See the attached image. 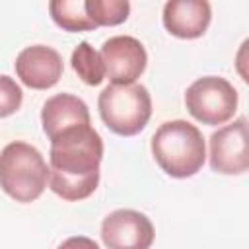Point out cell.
I'll return each instance as SVG.
<instances>
[{
  "instance_id": "15",
  "label": "cell",
  "mask_w": 249,
  "mask_h": 249,
  "mask_svg": "<svg viewBox=\"0 0 249 249\" xmlns=\"http://www.w3.org/2000/svg\"><path fill=\"white\" fill-rule=\"evenodd\" d=\"M23 101V91L16 84L14 78L2 74L0 76V119L14 115Z\"/></svg>"
},
{
  "instance_id": "12",
  "label": "cell",
  "mask_w": 249,
  "mask_h": 249,
  "mask_svg": "<svg viewBox=\"0 0 249 249\" xmlns=\"http://www.w3.org/2000/svg\"><path fill=\"white\" fill-rule=\"evenodd\" d=\"M53 21L64 31H91L95 23L86 12L84 0H53L49 2Z\"/></svg>"
},
{
  "instance_id": "5",
  "label": "cell",
  "mask_w": 249,
  "mask_h": 249,
  "mask_svg": "<svg viewBox=\"0 0 249 249\" xmlns=\"http://www.w3.org/2000/svg\"><path fill=\"white\" fill-rule=\"evenodd\" d=\"M185 105L193 119L202 124H224L237 111L235 88L220 76H202L185 91Z\"/></svg>"
},
{
  "instance_id": "2",
  "label": "cell",
  "mask_w": 249,
  "mask_h": 249,
  "mask_svg": "<svg viewBox=\"0 0 249 249\" xmlns=\"http://www.w3.org/2000/svg\"><path fill=\"white\" fill-rule=\"evenodd\" d=\"M152 154L156 163L175 179L196 175L206 160V144L202 132L183 121H167L152 136Z\"/></svg>"
},
{
  "instance_id": "9",
  "label": "cell",
  "mask_w": 249,
  "mask_h": 249,
  "mask_svg": "<svg viewBox=\"0 0 249 249\" xmlns=\"http://www.w3.org/2000/svg\"><path fill=\"white\" fill-rule=\"evenodd\" d=\"M16 74L31 89H49L62 78V56L47 45L25 47L16 58Z\"/></svg>"
},
{
  "instance_id": "10",
  "label": "cell",
  "mask_w": 249,
  "mask_h": 249,
  "mask_svg": "<svg viewBox=\"0 0 249 249\" xmlns=\"http://www.w3.org/2000/svg\"><path fill=\"white\" fill-rule=\"evenodd\" d=\"M212 8L206 0H169L163 6V25L179 39H196L210 25Z\"/></svg>"
},
{
  "instance_id": "14",
  "label": "cell",
  "mask_w": 249,
  "mask_h": 249,
  "mask_svg": "<svg viewBox=\"0 0 249 249\" xmlns=\"http://www.w3.org/2000/svg\"><path fill=\"white\" fill-rule=\"evenodd\" d=\"M86 12L89 19L99 25H119L130 14V2L126 0H86Z\"/></svg>"
},
{
  "instance_id": "16",
  "label": "cell",
  "mask_w": 249,
  "mask_h": 249,
  "mask_svg": "<svg viewBox=\"0 0 249 249\" xmlns=\"http://www.w3.org/2000/svg\"><path fill=\"white\" fill-rule=\"evenodd\" d=\"M58 249H99V245L86 235H74V237L64 239L58 245Z\"/></svg>"
},
{
  "instance_id": "7",
  "label": "cell",
  "mask_w": 249,
  "mask_h": 249,
  "mask_svg": "<svg viewBox=\"0 0 249 249\" xmlns=\"http://www.w3.org/2000/svg\"><path fill=\"white\" fill-rule=\"evenodd\" d=\"M101 60L105 76L111 84H134L148 64L144 45L130 35L109 37L101 47Z\"/></svg>"
},
{
  "instance_id": "6",
  "label": "cell",
  "mask_w": 249,
  "mask_h": 249,
  "mask_svg": "<svg viewBox=\"0 0 249 249\" xmlns=\"http://www.w3.org/2000/svg\"><path fill=\"white\" fill-rule=\"evenodd\" d=\"M154 235L150 218L130 208L107 214L101 224V239L107 249H150Z\"/></svg>"
},
{
  "instance_id": "13",
  "label": "cell",
  "mask_w": 249,
  "mask_h": 249,
  "mask_svg": "<svg viewBox=\"0 0 249 249\" xmlns=\"http://www.w3.org/2000/svg\"><path fill=\"white\" fill-rule=\"evenodd\" d=\"M72 68L74 72L82 78L84 84L88 86H99L105 78V68H103V60L101 54L88 43L82 41L74 53H72Z\"/></svg>"
},
{
  "instance_id": "1",
  "label": "cell",
  "mask_w": 249,
  "mask_h": 249,
  "mask_svg": "<svg viewBox=\"0 0 249 249\" xmlns=\"http://www.w3.org/2000/svg\"><path fill=\"white\" fill-rule=\"evenodd\" d=\"M103 140L91 124H80L51 140L49 187L64 200H84L99 185Z\"/></svg>"
},
{
  "instance_id": "8",
  "label": "cell",
  "mask_w": 249,
  "mask_h": 249,
  "mask_svg": "<svg viewBox=\"0 0 249 249\" xmlns=\"http://www.w3.org/2000/svg\"><path fill=\"white\" fill-rule=\"evenodd\" d=\"M210 167L222 175H241L247 171L249 152L245 117L235 119L210 136Z\"/></svg>"
},
{
  "instance_id": "11",
  "label": "cell",
  "mask_w": 249,
  "mask_h": 249,
  "mask_svg": "<svg viewBox=\"0 0 249 249\" xmlns=\"http://www.w3.org/2000/svg\"><path fill=\"white\" fill-rule=\"evenodd\" d=\"M41 124L43 132L49 136V140H53L68 128L89 124L88 105L78 95L56 93L45 101L41 109Z\"/></svg>"
},
{
  "instance_id": "4",
  "label": "cell",
  "mask_w": 249,
  "mask_h": 249,
  "mask_svg": "<svg viewBox=\"0 0 249 249\" xmlns=\"http://www.w3.org/2000/svg\"><path fill=\"white\" fill-rule=\"evenodd\" d=\"M97 107L109 130L134 136L150 121L152 97L142 84H111L99 93Z\"/></svg>"
},
{
  "instance_id": "3",
  "label": "cell",
  "mask_w": 249,
  "mask_h": 249,
  "mask_svg": "<svg viewBox=\"0 0 249 249\" xmlns=\"http://www.w3.org/2000/svg\"><path fill=\"white\" fill-rule=\"evenodd\" d=\"M49 181L43 154L27 142H10L0 152V187L18 202L37 200Z\"/></svg>"
}]
</instances>
